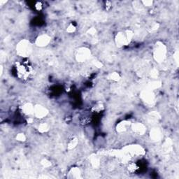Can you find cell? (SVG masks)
Here are the masks:
<instances>
[{
  "label": "cell",
  "instance_id": "1",
  "mask_svg": "<svg viewBox=\"0 0 179 179\" xmlns=\"http://www.w3.org/2000/svg\"><path fill=\"white\" fill-rule=\"evenodd\" d=\"M132 32L131 31H128L126 33L120 32L116 36V43L118 46L127 45L128 43H130V41L132 40Z\"/></svg>",
  "mask_w": 179,
  "mask_h": 179
},
{
  "label": "cell",
  "instance_id": "2",
  "mask_svg": "<svg viewBox=\"0 0 179 179\" xmlns=\"http://www.w3.org/2000/svg\"><path fill=\"white\" fill-rule=\"evenodd\" d=\"M17 52L18 55H20L22 57L28 56L31 52V46L29 44V41L24 40L18 43L17 47Z\"/></svg>",
  "mask_w": 179,
  "mask_h": 179
},
{
  "label": "cell",
  "instance_id": "3",
  "mask_svg": "<svg viewBox=\"0 0 179 179\" xmlns=\"http://www.w3.org/2000/svg\"><path fill=\"white\" fill-rule=\"evenodd\" d=\"M16 70L18 76L22 78H27L31 74L32 68L29 65H27L25 64H19L16 66Z\"/></svg>",
  "mask_w": 179,
  "mask_h": 179
},
{
  "label": "cell",
  "instance_id": "4",
  "mask_svg": "<svg viewBox=\"0 0 179 179\" xmlns=\"http://www.w3.org/2000/svg\"><path fill=\"white\" fill-rule=\"evenodd\" d=\"M165 54H166L165 47L163 45L157 46L155 50V58L156 60L158 62H162V61L164 60V58H165Z\"/></svg>",
  "mask_w": 179,
  "mask_h": 179
},
{
  "label": "cell",
  "instance_id": "5",
  "mask_svg": "<svg viewBox=\"0 0 179 179\" xmlns=\"http://www.w3.org/2000/svg\"><path fill=\"white\" fill-rule=\"evenodd\" d=\"M89 55H90V51L89 50L83 48L78 51V54L76 55V59L79 62H83L89 58Z\"/></svg>",
  "mask_w": 179,
  "mask_h": 179
},
{
  "label": "cell",
  "instance_id": "6",
  "mask_svg": "<svg viewBox=\"0 0 179 179\" xmlns=\"http://www.w3.org/2000/svg\"><path fill=\"white\" fill-rule=\"evenodd\" d=\"M34 113L35 116L38 118H43V117L46 116L48 113V111L46 108L42 106H36L34 109Z\"/></svg>",
  "mask_w": 179,
  "mask_h": 179
},
{
  "label": "cell",
  "instance_id": "7",
  "mask_svg": "<svg viewBox=\"0 0 179 179\" xmlns=\"http://www.w3.org/2000/svg\"><path fill=\"white\" fill-rule=\"evenodd\" d=\"M50 37L47 34L40 35L36 40V44L39 46H45L49 43Z\"/></svg>",
  "mask_w": 179,
  "mask_h": 179
},
{
  "label": "cell",
  "instance_id": "8",
  "mask_svg": "<svg viewBox=\"0 0 179 179\" xmlns=\"http://www.w3.org/2000/svg\"><path fill=\"white\" fill-rule=\"evenodd\" d=\"M133 130L135 132L138 133V134H144L146 132V127L144 124H141V123H136V124H134L132 126Z\"/></svg>",
  "mask_w": 179,
  "mask_h": 179
},
{
  "label": "cell",
  "instance_id": "9",
  "mask_svg": "<svg viewBox=\"0 0 179 179\" xmlns=\"http://www.w3.org/2000/svg\"><path fill=\"white\" fill-rule=\"evenodd\" d=\"M34 107L32 106L31 104H26L25 105H24L23 108V111H24V113L27 115L34 113Z\"/></svg>",
  "mask_w": 179,
  "mask_h": 179
},
{
  "label": "cell",
  "instance_id": "10",
  "mask_svg": "<svg viewBox=\"0 0 179 179\" xmlns=\"http://www.w3.org/2000/svg\"><path fill=\"white\" fill-rule=\"evenodd\" d=\"M126 130H127V123H126L125 122H120V123L117 126V130L119 132H124Z\"/></svg>",
  "mask_w": 179,
  "mask_h": 179
},
{
  "label": "cell",
  "instance_id": "11",
  "mask_svg": "<svg viewBox=\"0 0 179 179\" xmlns=\"http://www.w3.org/2000/svg\"><path fill=\"white\" fill-rule=\"evenodd\" d=\"M138 169H139V167L135 163H132L128 167V170L130 171V172H135Z\"/></svg>",
  "mask_w": 179,
  "mask_h": 179
},
{
  "label": "cell",
  "instance_id": "12",
  "mask_svg": "<svg viewBox=\"0 0 179 179\" xmlns=\"http://www.w3.org/2000/svg\"><path fill=\"white\" fill-rule=\"evenodd\" d=\"M48 130V127L47 124H45V123L41 124L39 125V130L41 132H45Z\"/></svg>",
  "mask_w": 179,
  "mask_h": 179
},
{
  "label": "cell",
  "instance_id": "13",
  "mask_svg": "<svg viewBox=\"0 0 179 179\" xmlns=\"http://www.w3.org/2000/svg\"><path fill=\"white\" fill-rule=\"evenodd\" d=\"M152 137L153 139H159L160 137V133L159 132V131L157 130H153V132H152Z\"/></svg>",
  "mask_w": 179,
  "mask_h": 179
},
{
  "label": "cell",
  "instance_id": "14",
  "mask_svg": "<svg viewBox=\"0 0 179 179\" xmlns=\"http://www.w3.org/2000/svg\"><path fill=\"white\" fill-rule=\"evenodd\" d=\"M77 144H78V141H77V139H72L71 141L69 143V144H68V148H69V149H71V148H74L77 145Z\"/></svg>",
  "mask_w": 179,
  "mask_h": 179
},
{
  "label": "cell",
  "instance_id": "15",
  "mask_svg": "<svg viewBox=\"0 0 179 179\" xmlns=\"http://www.w3.org/2000/svg\"><path fill=\"white\" fill-rule=\"evenodd\" d=\"M16 139H17L18 141H24L26 139V137H25V136L23 134H19L16 136Z\"/></svg>",
  "mask_w": 179,
  "mask_h": 179
},
{
  "label": "cell",
  "instance_id": "16",
  "mask_svg": "<svg viewBox=\"0 0 179 179\" xmlns=\"http://www.w3.org/2000/svg\"><path fill=\"white\" fill-rule=\"evenodd\" d=\"M76 29V27L74 25H73L72 24H71V25H69V27H67V32H69V33H72V32H74V31H75Z\"/></svg>",
  "mask_w": 179,
  "mask_h": 179
},
{
  "label": "cell",
  "instance_id": "17",
  "mask_svg": "<svg viewBox=\"0 0 179 179\" xmlns=\"http://www.w3.org/2000/svg\"><path fill=\"white\" fill-rule=\"evenodd\" d=\"M111 78L112 80H114V81H118L119 79L118 74H117V73H113L112 74H111Z\"/></svg>",
  "mask_w": 179,
  "mask_h": 179
},
{
  "label": "cell",
  "instance_id": "18",
  "mask_svg": "<svg viewBox=\"0 0 179 179\" xmlns=\"http://www.w3.org/2000/svg\"><path fill=\"white\" fill-rule=\"evenodd\" d=\"M142 3L144 4V6H152V4H153V2L152 1H146V2H142Z\"/></svg>",
  "mask_w": 179,
  "mask_h": 179
},
{
  "label": "cell",
  "instance_id": "19",
  "mask_svg": "<svg viewBox=\"0 0 179 179\" xmlns=\"http://www.w3.org/2000/svg\"><path fill=\"white\" fill-rule=\"evenodd\" d=\"M35 7H36V9H37V10H41V7H42V4H41V2H37V3L36 4V5H35Z\"/></svg>",
  "mask_w": 179,
  "mask_h": 179
}]
</instances>
